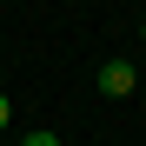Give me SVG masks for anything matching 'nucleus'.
I'll list each match as a JSON object with an SVG mask.
<instances>
[{
	"label": "nucleus",
	"mask_w": 146,
	"mask_h": 146,
	"mask_svg": "<svg viewBox=\"0 0 146 146\" xmlns=\"http://www.w3.org/2000/svg\"><path fill=\"white\" fill-rule=\"evenodd\" d=\"M133 86H139V66L133 60H100V93L106 100H126Z\"/></svg>",
	"instance_id": "f257e3e1"
},
{
	"label": "nucleus",
	"mask_w": 146,
	"mask_h": 146,
	"mask_svg": "<svg viewBox=\"0 0 146 146\" xmlns=\"http://www.w3.org/2000/svg\"><path fill=\"white\" fill-rule=\"evenodd\" d=\"M7 119H13V106H7V93H0V133H7Z\"/></svg>",
	"instance_id": "7ed1b4c3"
},
{
	"label": "nucleus",
	"mask_w": 146,
	"mask_h": 146,
	"mask_svg": "<svg viewBox=\"0 0 146 146\" xmlns=\"http://www.w3.org/2000/svg\"><path fill=\"white\" fill-rule=\"evenodd\" d=\"M20 146H60L53 133H27V139H20Z\"/></svg>",
	"instance_id": "f03ea898"
},
{
	"label": "nucleus",
	"mask_w": 146,
	"mask_h": 146,
	"mask_svg": "<svg viewBox=\"0 0 146 146\" xmlns=\"http://www.w3.org/2000/svg\"><path fill=\"white\" fill-rule=\"evenodd\" d=\"M139 40H146V20H139Z\"/></svg>",
	"instance_id": "20e7f679"
}]
</instances>
